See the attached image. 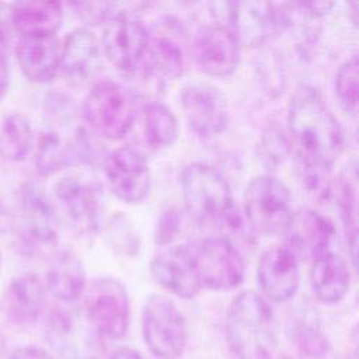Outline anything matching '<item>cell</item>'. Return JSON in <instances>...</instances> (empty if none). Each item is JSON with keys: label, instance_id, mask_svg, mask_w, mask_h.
Wrapping results in <instances>:
<instances>
[{"label": "cell", "instance_id": "6da1fadb", "mask_svg": "<svg viewBox=\"0 0 359 359\" xmlns=\"http://www.w3.org/2000/svg\"><path fill=\"white\" fill-rule=\"evenodd\" d=\"M286 121L302 167L327 171L341 156V125L317 87L303 84L296 88L287 105Z\"/></svg>", "mask_w": 359, "mask_h": 359}, {"label": "cell", "instance_id": "7a4b0ae2", "mask_svg": "<svg viewBox=\"0 0 359 359\" xmlns=\"http://www.w3.org/2000/svg\"><path fill=\"white\" fill-rule=\"evenodd\" d=\"M226 341L236 359H272L276 324L265 297L243 292L233 300L226 317Z\"/></svg>", "mask_w": 359, "mask_h": 359}, {"label": "cell", "instance_id": "3957f363", "mask_svg": "<svg viewBox=\"0 0 359 359\" xmlns=\"http://www.w3.org/2000/svg\"><path fill=\"white\" fill-rule=\"evenodd\" d=\"M180 187L187 210L201 223L236 229L240 223L231 188L215 167L195 161L181 171Z\"/></svg>", "mask_w": 359, "mask_h": 359}, {"label": "cell", "instance_id": "277c9868", "mask_svg": "<svg viewBox=\"0 0 359 359\" xmlns=\"http://www.w3.org/2000/svg\"><path fill=\"white\" fill-rule=\"evenodd\" d=\"M83 118L88 128L109 140L123 137L136 115L135 97L121 83L102 79L95 81L83 101Z\"/></svg>", "mask_w": 359, "mask_h": 359}, {"label": "cell", "instance_id": "5b68a950", "mask_svg": "<svg viewBox=\"0 0 359 359\" xmlns=\"http://www.w3.org/2000/svg\"><path fill=\"white\" fill-rule=\"evenodd\" d=\"M83 313L102 339H121L130 324V303L125 285L111 276L94 279L84 292Z\"/></svg>", "mask_w": 359, "mask_h": 359}, {"label": "cell", "instance_id": "8992f818", "mask_svg": "<svg viewBox=\"0 0 359 359\" xmlns=\"http://www.w3.org/2000/svg\"><path fill=\"white\" fill-rule=\"evenodd\" d=\"M142 334L149 351L158 359H178L188 342V324L172 300L150 296L142 311Z\"/></svg>", "mask_w": 359, "mask_h": 359}, {"label": "cell", "instance_id": "52a82bcc", "mask_svg": "<svg viewBox=\"0 0 359 359\" xmlns=\"http://www.w3.org/2000/svg\"><path fill=\"white\" fill-rule=\"evenodd\" d=\"M244 213L257 233H283L293 213L290 191L273 175L254 177L244 194Z\"/></svg>", "mask_w": 359, "mask_h": 359}, {"label": "cell", "instance_id": "ba28073f", "mask_svg": "<svg viewBox=\"0 0 359 359\" xmlns=\"http://www.w3.org/2000/svg\"><path fill=\"white\" fill-rule=\"evenodd\" d=\"M192 261L202 287L230 290L237 287L245 275L240 251L224 237H205L188 243Z\"/></svg>", "mask_w": 359, "mask_h": 359}, {"label": "cell", "instance_id": "9c48e42d", "mask_svg": "<svg viewBox=\"0 0 359 359\" xmlns=\"http://www.w3.org/2000/svg\"><path fill=\"white\" fill-rule=\"evenodd\" d=\"M20 241L27 251L53 247L57 241V216L45 187L34 180L24 182L17 192Z\"/></svg>", "mask_w": 359, "mask_h": 359}, {"label": "cell", "instance_id": "30bf717a", "mask_svg": "<svg viewBox=\"0 0 359 359\" xmlns=\"http://www.w3.org/2000/svg\"><path fill=\"white\" fill-rule=\"evenodd\" d=\"M150 42V29L135 15L119 13L107 22L102 50L121 72L135 73L144 66Z\"/></svg>", "mask_w": 359, "mask_h": 359}, {"label": "cell", "instance_id": "8fae6325", "mask_svg": "<svg viewBox=\"0 0 359 359\" xmlns=\"http://www.w3.org/2000/svg\"><path fill=\"white\" fill-rule=\"evenodd\" d=\"M104 175L112 194L128 205H137L149 196L150 167L144 156L132 146L116 147L105 157Z\"/></svg>", "mask_w": 359, "mask_h": 359}, {"label": "cell", "instance_id": "7c38bea8", "mask_svg": "<svg viewBox=\"0 0 359 359\" xmlns=\"http://www.w3.org/2000/svg\"><path fill=\"white\" fill-rule=\"evenodd\" d=\"M48 339L65 359H101L104 353L102 338L83 311H53L49 320Z\"/></svg>", "mask_w": 359, "mask_h": 359}, {"label": "cell", "instance_id": "4fadbf2b", "mask_svg": "<svg viewBox=\"0 0 359 359\" xmlns=\"http://www.w3.org/2000/svg\"><path fill=\"white\" fill-rule=\"evenodd\" d=\"M192 55L205 74L229 77L240 65L241 43L227 24H206L194 36Z\"/></svg>", "mask_w": 359, "mask_h": 359}, {"label": "cell", "instance_id": "5bb4252c", "mask_svg": "<svg viewBox=\"0 0 359 359\" xmlns=\"http://www.w3.org/2000/svg\"><path fill=\"white\" fill-rule=\"evenodd\" d=\"M181 107L189 128L201 137L219 136L229 122V109L223 93L206 83H194L181 93Z\"/></svg>", "mask_w": 359, "mask_h": 359}, {"label": "cell", "instance_id": "9a60e30c", "mask_svg": "<svg viewBox=\"0 0 359 359\" xmlns=\"http://www.w3.org/2000/svg\"><path fill=\"white\" fill-rule=\"evenodd\" d=\"M55 199L66 219L79 230L97 231L104 203L98 188L79 175H67L55 184Z\"/></svg>", "mask_w": 359, "mask_h": 359}, {"label": "cell", "instance_id": "2e32d148", "mask_svg": "<svg viewBox=\"0 0 359 359\" xmlns=\"http://www.w3.org/2000/svg\"><path fill=\"white\" fill-rule=\"evenodd\" d=\"M285 247L299 262L314 261L331 252L335 237L334 224L323 213L313 209H300L292 217L283 231Z\"/></svg>", "mask_w": 359, "mask_h": 359}, {"label": "cell", "instance_id": "e0dca14e", "mask_svg": "<svg viewBox=\"0 0 359 359\" xmlns=\"http://www.w3.org/2000/svg\"><path fill=\"white\" fill-rule=\"evenodd\" d=\"M156 282L181 299H194L202 290L188 244L163 247L150 262Z\"/></svg>", "mask_w": 359, "mask_h": 359}, {"label": "cell", "instance_id": "ac0fdd59", "mask_svg": "<svg viewBox=\"0 0 359 359\" xmlns=\"http://www.w3.org/2000/svg\"><path fill=\"white\" fill-rule=\"evenodd\" d=\"M257 278L265 297L275 303L292 299L300 282V262L285 247L266 250L258 262Z\"/></svg>", "mask_w": 359, "mask_h": 359}, {"label": "cell", "instance_id": "d6986e66", "mask_svg": "<svg viewBox=\"0 0 359 359\" xmlns=\"http://www.w3.org/2000/svg\"><path fill=\"white\" fill-rule=\"evenodd\" d=\"M15 56L27 80L46 83L59 72L60 41L56 34L18 36Z\"/></svg>", "mask_w": 359, "mask_h": 359}, {"label": "cell", "instance_id": "ffe728a7", "mask_svg": "<svg viewBox=\"0 0 359 359\" xmlns=\"http://www.w3.org/2000/svg\"><path fill=\"white\" fill-rule=\"evenodd\" d=\"M229 28L236 34L240 43L257 46L279 27L280 11L269 3H227Z\"/></svg>", "mask_w": 359, "mask_h": 359}, {"label": "cell", "instance_id": "44dd1931", "mask_svg": "<svg viewBox=\"0 0 359 359\" xmlns=\"http://www.w3.org/2000/svg\"><path fill=\"white\" fill-rule=\"evenodd\" d=\"M46 304L45 283L35 273L15 276L6 287L1 309L13 324H31L42 314Z\"/></svg>", "mask_w": 359, "mask_h": 359}, {"label": "cell", "instance_id": "7402d4cb", "mask_svg": "<svg viewBox=\"0 0 359 359\" xmlns=\"http://www.w3.org/2000/svg\"><path fill=\"white\" fill-rule=\"evenodd\" d=\"M101 46L88 28H76L60 43L59 72L73 83L91 79L100 66Z\"/></svg>", "mask_w": 359, "mask_h": 359}, {"label": "cell", "instance_id": "603a6c76", "mask_svg": "<svg viewBox=\"0 0 359 359\" xmlns=\"http://www.w3.org/2000/svg\"><path fill=\"white\" fill-rule=\"evenodd\" d=\"M45 289L62 303H74L86 292L87 278L83 262L72 251L62 250L52 255L46 275Z\"/></svg>", "mask_w": 359, "mask_h": 359}, {"label": "cell", "instance_id": "cb8c5ba5", "mask_svg": "<svg viewBox=\"0 0 359 359\" xmlns=\"http://www.w3.org/2000/svg\"><path fill=\"white\" fill-rule=\"evenodd\" d=\"M11 27L18 36L56 34L63 8L57 1H18L10 4Z\"/></svg>", "mask_w": 359, "mask_h": 359}, {"label": "cell", "instance_id": "d4e9b609", "mask_svg": "<svg viewBox=\"0 0 359 359\" xmlns=\"http://www.w3.org/2000/svg\"><path fill=\"white\" fill-rule=\"evenodd\" d=\"M310 282L317 299L325 304L341 302L351 283L346 261L334 251L314 259L310 269Z\"/></svg>", "mask_w": 359, "mask_h": 359}, {"label": "cell", "instance_id": "484cf974", "mask_svg": "<svg viewBox=\"0 0 359 359\" xmlns=\"http://www.w3.org/2000/svg\"><path fill=\"white\" fill-rule=\"evenodd\" d=\"M144 66L150 73L165 80H175L187 70V55L180 36L171 29L163 28L157 32L150 31V42Z\"/></svg>", "mask_w": 359, "mask_h": 359}, {"label": "cell", "instance_id": "4316f807", "mask_svg": "<svg viewBox=\"0 0 359 359\" xmlns=\"http://www.w3.org/2000/svg\"><path fill=\"white\" fill-rule=\"evenodd\" d=\"M34 130L21 112H11L0 123V157L8 161L24 160L32 149Z\"/></svg>", "mask_w": 359, "mask_h": 359}, {"label": "cell", "instance_id": "83f0119b", "mask_svg": "<svg viewBox=\"0 0 359 359\" xmlns=\"http://www.w3.org/2000/svg\"><path fill=\"white\" fill-rule=\"evenodd\" d=\"M74 158L73 146L66 143L55 130L39 133L35 146V167L41 177H50L67 167Z\"/></svg>", "mask_w": 359, "mask_h": 359}, {"label": "cell", "instance_id": "f1b7e54d", "mask_svg": "<svg viewBox=\"0 0 359 359\" xmlns=\"http://www.w3.org/2000/svg\"><path fill=\"white\" fill-rule=\"evenodd\" d=\"M143 129L147 143L154 149L171 146L178 136L174 112L161 101L149 102L143 111Z\"/></svg>", "mask_w": 359, "mask_h": 359}, {"label": "cell", "instance_id": "f546056e", "mask_svg": "<svg viewBox=\"0 0 359 359\" xmlns=\"http://www.w3.org/2000/svg\"><path fill=\"white\" fill-rule=\"evenodd\" d=\"M335 90L338 98L352 116L358 111V56L353 55L346 59L337 72L335 76Z\"/></svg>", "mask_w": 359, "mask_h": 359}, {"label": "cell", "instance_id": "4dcf8cb0", "mask_svg": "<svg viewBox=\"0 0 359 359\" xmlns=\"http://www.w3.org/2000/svg\"><path fill=\"white\" fill-rule=\"evenodd\" d=\"M45 112L56 123H69L76 115L73 100L63 93H50L43 100Z\"/></svg>", "mask_w": 359, "mask_h": 359}, {"label": "cell", "instance_id": "1f68e13d", "mask_svg": "<svg viewBox=\"0 0 359 359\" xmlns=\"http://www.w3.org/2000/svg\"><path fill=\"white\" fill-rule=\"evenodd\" d=\"M181 224V215L175 209H168L165 210L156 226V233H154V241L163 247L170 244V241L175 237V234L180 230Z\"/></svg>", "mask_w": 359, "mask_h": 359}, {"label": "cell", "instance_id": "d6a6232c", "mask_svg": "<svg viewBox=\"0 0 359 359\" xmlns=\"http://www.w3.org/2000/svg\"><path fill=\"white\" fill-rule=\"evenodd\" d=\"M10 359H55V356L43 348L35 345H25L15 348L10 355Z\"/></svg>", "mask_w": 359, "mask_h": 359}, {"label": "cell", "instance_id": "836d02e7", "mask_svg": "<svg viewBox=\"0 0 359 359\" xmlns=\"http://www.w3.org/2000/svg\"><path fill=\"white\" fill-rule=\"evenodd\" d=\"M11 31H13V27L10 20V4L0 3V49L3 50L7 49Z\"/></svg>", "mask_w": 359, "mask_h": 359}, {"label": "cell", "instance_id": "e575fe53", "mask_svg": "<svg viewBox=\"0 0 359 359\" xmlns=\"http://www.w3.org/2000/svg\"><path fill=\"white\" fill-rule=\"evenodd\" d=\"M10 86V67L7 60V52L0 49V101L7 94Z\"/></svg>", "mask_w": 359, "mask_h": 359}, {"label": "cell", "instance_id": "d590c367", "mask_svg": "<svg viewBox=\"0 0 359 359\" xmlns=\"http://www.w3.org/2000/svg\"><path fill=\"white\" fill-rule=\"evenodd\" d=\"M108 359H143V356L136 349L123 346L116 349L114 353H111Z\"/></svg>", "mask_w": 359, "mask_h": 359}, {"label": "cell", "instance_id": "8d00e7d4", "mask_svg": "<svg viewBox=\"0 0 359 359\" xmlns=\"http://www.w3.org/2000/svg\"><path fill=\"white\" fill-rule=\"evenodd\" d=\"M0 264H1V255H0Z\"/></svg>", "mask_w": 359, "mask_h": 359}]
</instances>
